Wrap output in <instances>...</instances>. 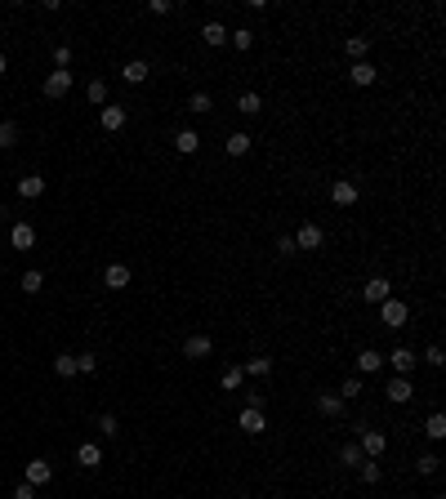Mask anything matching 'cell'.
<instances>
[{"mask_svg": "<svg viewBox=\"0 0 446 499\" xmlns=\"http://www.w3.org/2000/svg\"><path fill=\"white\" fill-rule=\"evenodd\" d=\"M357 446H361L366 459H379L384 450H389V437H384L379 428H366V423H361V428H357Z\"/></svg>", "mask_w": 446, "mask_h": 499, "instance_id": "1", "label": "cell"}, {"mask_svg": "<svg viewBox=\"0 0 446 499\" xmlns=\"http://www.w3.org/2000/svg\"><path fill=\"white\" fill-rule=\"evenodd\" d=\"M379 321L389 325V330H402V325L411 321V308H406L402 299H384V303H379Z\"/></svg>", "mask_w": 446, "mask_h": 499, "instance_id": "2", "label": "cell"}, {"mask_svg": "<svg viewBox=\"0 0 446 499\" xmlns=\"http://www.w3.org/2000/svg\"><path fill=\"white\" fill-rule=\"evenodd\" d=\"M384 361H389V366H393L397 374H406V379H411V370L419 366V352L402 344V348H393V352H389V357H384Z\"/></svg>", "mask_w": 446, "mask_h": 499, "instance_id": "3", "label": "cell"}, {"mask_svg": "<svg viewBox=\"0 0 446 499\" xmlns=\"http://www.w3.org/2000/svg\"><path fill=\"white\" fill-rule=\"evenodd\" d=\"M357 197H361V192H357V183H353V178H335V183H330V201L340 205V210H353V205H357Z\"/></svg>", "mask_w": 446, "mask_h": 499, "instance_id": "4", "label": "cell"}, {"mask_svg": "<svg viewBox=\"0 0 446 499\" xmlns=\"http://www.w3.org/2000/svg\"><path fill=\"white\" fill-rule=\"evenodd\" d=\"M361 299L379 308L384 299H393V281H389V276H366V286H361Z\"/></svg>", "mask_w": 446, "mask_h": 499, "instance_id": "5", "label": "cell"}, {"mask_svg": "<svg viewBox=\"0 0 446 499\" xmlns=\"http://www.w3.org/2000/svg\"><path fill=\"white\" fill-rule=\"evenodd\" d=\"M384 397H389L393 406H406V401L415 397V388H411V379H406V374H393V379L384 384Z\"/></svg>", "mask_w": 446, "mask_h": 499, "instance_id": "6", "label": "cell"}, {"mask_svg": "<svg viewBox=\"0 0 446 499\" xmlns=\"http://www.w3.org/2000/svg\"><path fill=\"white\" fill-rule=\"evenodd\" d=\"M237 428L246 433V437H259V433H268V415H263V410H246V406H241Z\"/></svg>", "mask_w": 446, "mask_h": 499, "instance_id": "7", "label": "cell"}, {"mask_svg": "<svg viewBox=\"0 0 446 499\" xmlns=\"http://www.w3.org/2000/svg\"><path fill=\"white\" fill-rule=\"evenodd\" d=\"M326 246V232H321L317 223H299V232H295V250H321Z\"/></svg>", "mask_w": 446, "mask_h": 499, "instance_id": "8", "label": "cell"}, {"mask_svg": "<svg viewBox=\"0 0 446 499\" xmlns=\"http://www.w3.org/2000/svg\"><path fill=\"white\" fill-rule=\"evenodd\" d=\"M210 352H214V339H210V335H188V339H183V357H188V361H206Z\"/></svg>", "mask_w": 446, "mask_h": 499, "instance_id": "9", "label": "cell"}, {"mask_svg": "<svg viewBox=\"0 0 446 499\" xmlns=\"http://www.w3.org/2000/svg\"><path fill=\"white\" fill-rule=\"evenodd\" d=\"M41 90H45V99H67V90H71V71H50V76H45V85H41Z\"/></svg>", "mask_w": 446, "mask_h": 499, "instance_id": "10", "label": "cell"}, {"mask_svg": "<svg viewBox=\"0 0 446 499\" xmlns=\"http://www.w3.org/2000/svg\"><path fill=\"white\" fill-rule=\"evenodd\" d=\"M125 120H130V112H125V107H116V103H107V107H99V125H103L107 134L125 129Z\"/></svg>", "mask_w": 446, "mask_h": 499, "instance_id": "11", "label": "cell"}, {"mask_svg": "<svg viewBox=\"0 0 446 499\" xmlns=\"http://www.w3.org/2000/svg\"><path fill=\"white\" fill-rule=\"evenodd\" d=\"M130 281H134V272H130L125 263H107V267H103V286H107V290H125Z\"/></svg>", "mask_w": 446, "mask_h": 499, "instance_id": "12", "label": "cell"}, {"mask_svg": "<svg viewBox=\"0 0 446 499\" xmlns=\"http://www.w3.org/2000/svg\"><path fill=\"white\" fill-rule=\"evenodd\" d=\"M348 80L366 90V85H375V80H379V67L370 63V58H366V63H348Z\"/></svg>", "mask_w": 446, "mask_h": 499, "instance_id": "13", "label": "cell"}, {"mask_svg": "<svg viewBox=\"0 0 446 499\" xmlns=\"http://www.w3.org/2000/svg\"><path fill=\"white\" fill-rule=\"evenodd\" d=\"M50 477H54V468H50V459H32L27 464V486H36V491H41V486H50Z\"/></svg>", "mask_w": 446, "mask_h": 499, "instance_id": "14", "label": "cell"}, {"mask_svg": "<svg viewBox=\"0 0 446 499\" xmlns=\"http://www.w3.org/2000/svg\"><path fill=\"white\" fill-rule=\"evenodd\" d=\"M344 406H348V401H344L340 393H321V397H317V415H326V419H340Z\"/></svg>", "mask_w": 446, "mask_h": 499, "instance_id": "15", "label": "cell"}, {"mask_svg": "<svg viewBox=\"0 0 446 499\" xmlns=\"http://www.w3.org/2000/svg\"><path fill=\"white\" fill-rule=\"evenodd\" d=\"M76 464H81V468H99V464H103V446H99V442H81V446H76Z\"/></svg>", "mask_w": 446, "mask_h": 499, "instance_id": "16", "label": "cell"}, {"mask_svg": "<svg viewBox=\"0 0 446 499\" xmlns=\"http://www.w3.org/2000/svg\"><path fill=\"white\" fill-rule=\"evenodd\" d=\"M9 246H14V250H32L36 246V227L32 223H14V227H9Z\"/></svg>", "mask_w": 446, "mask_h": 499, "instance_id": "17", "label": "cell"}, {"mask_svg": "<svg viewBox=\"0 0 446 499\" xmlns=\"http://www.w3.org/2000/svg\"><path fill=\"white\" fill-rule=\"evenodd\" d=\"M366 54H370L366 36H348V41H344V58H348V63H366Z\"/></svg>", "mask_w": 446, "mask_h": 499, "instance_id": "18", "label": "cell"}, {"mask_svg": "<svg viewBox=\"0 0 446 499\" xmlns=\"http://www.w3.org/2000/svg\"><path fill=\"white\" fill-rule=\"evenodd\" d=\"M357 370H361V374L384 370V352H379V348H361V352H357Z\"/></svg>", "mask_w": 446, "mask_h": 499, "instance_id": "19", "label": "cell"}, {"mask_svg": "<svg viewBox=\"0 0 446 499\" xmlns=\"http://www.w3.org/2000/svg\"><path fill=\"white\" fill-rule=\"evenodd\" d=\"M250 148H255V139H250L246 129H237V134H228V143H223V152L228 156H246Z\"/></svg>", "mask_w": 446, "mask_h": 499, "instance_id": "20", "label": "cell"}, {"mask_svg": "<svg viewBox=\"0 0 446 499\" xmlns=\"http://www.w3.org/2000/svg\"><path fill=\"white\" fill-rule=\"evenodd\" d=\"M197 148H201V134H197V129H179V134H174V152H179V156H192Z\"/></svg>", "mask_w": 446, "mask_h": 499, "instance_id": "21", "label": "cell"}, {"mask_svg": "<svg viewBox=\"0 0 446 499\" xmlns=\"http://www.w3.org/2000/svg\"><path fill=\"white\" fill-rule=\"evenodd\" d=\"M18 197H22V201H36V197H45V178H41V174H27V178H18Z\"/></svg>", "mask_w": 446, "mask_h": 499, "instance_id": "22", "label": "cell"}, {"mask_svg": "<svg viewBox=\"0 0 446 499\" xmlns=\"http://www.w3.org/2000/svg\"><path fill=\"white\" fill-rule=\"evenodd\" d=\"M148 71H152V67L143 63V58H130V63L120 67V76H125L130 85H143V80H148Z\"/></svg>", "mask_w": 446, "mask_h": 499, "instance_id": "23", "label": "cell"}, {"mask_svg": "<svg viewBox=\"0 0 446 499\" xmlns=\"http://www.w3.org/2000/svg\"><path fill=\"white\" fill-rule=\"evenodd\" d=\"M424 437H428V442H442V437H446V415H442V410H433V415L424 419Z\"/></svg>", "mask_w": 446, "mask_h": 499, "instance_id": "24", "label": "cell"}, {"mask_svg": "<svg viewBox=\"0 0 446 499\" xmlns=\"http://www.w3.org/2000/svg\"><path fill=\"white\" fill-rule=\"evenodd\" d=\"M237 107H241V116H259L263 112V99L255 90H246V94H237Z\"/></svg>", "mask_w": 446, "mask_h": 499, "instance_id": "25", "label": "cell"}, {"mask_svg": "<svg viewBox=\"0 0 446 499\" xmlns=\"http://www.w3.org/2000/svg\"><path fill=\"white\" fill-rule=\"evenodd\" d=\"M18 120H0V152H9V148H18Z\"/></svg>", "mask_w": 446, "mask_h": 499, "instance_id": "26", "label": "cell"}, {"mask_svg": "<svg viewBox=\"0 0 446 499\" xmlns=\"http://www.w3.org/2000/svg\"><path fill=\"white\" fill-rule=\"evenodd\" d=\"M201 41H206L210 50H214V45H228V27H223V22H206V27H201Z\"/></svg>", "mask_w": 446, "mask_h": 499, "instance_id": "27", "label": "cell"}, {"mask_svg": "<svg viewBox=\"0 0 446 499\" xmlns=\"http://www.w3.org/2000/svg\"><path fill=\"white\" fill-rule=\"evenodd\" d=\"M85 99H90L94 107H107V80H103V76H94V80L85 85Z\"/></svg>", "mask_w": 446, "mask_h": 499, "instance_id": "28", "label": "cell"}, {"mask_svg": "<svg viewBox=\"0 0 446 499\" xmlns=\"http://www.w3.org/2000/svg\"><path fill=\"white\" fill-rule=\"evenodd\" d=\"M228 45H232L237 54H246L250 45H255V31H250V27H237V31H228Z\"/></svg>", "mask_w": 446, "mask_h": 499, "instance_id": "29", "label": "cell"}, {"mask_svg": "<svg viewBox=\"0 0 446 499\" xmlns=\"http://www.w3.org/2000/svg\"><path fill=\"white\" fill-rule=\"evenodd\" d=\"M241 370H246V374H255V379H268V374H272V357H250Z\"/></svg>", "mask_w": 446, "mask_h": 499, "instance_id": "30", "label": "cell"}, {"mask_svg": "<svg viewBox=\"0 0 446 499\" xmlns=\"http://www.w3.org/2000/svg\"><path fill=\"white\" fill-rule=\"evenodd\" d=\"M219 384H223V393H237V388L246 384V370H241V366H228V370L219 374Z\"/></svg>", "mask_w": 446, "mask_h": 499, "instance_id": "31", "label": "cell"}, {"mask_svg": "<svg viewBox=\"0 0 446 499\" xmlns=\"http://www.w3.org/2000/svg\"><path fill=\"white\" fill-rule=\"evenodd\" d=\"M357 472H361V482H366V486H375V482L384 477V468H379V459H361V464H357Z\"/></svg>", "mask_w": 446, "mask_h": 499, "instance_id": "32", "label": "cell"}, {"mask_svg": "<svg viewBox=\"0 0 446 499\" xmlns=\"http://www.w3.org/2000/svg\"><path fill=\"white\" fill-rule=\"evenodd\" d=\"M210 107H214V99H210L206 90H197V94H192V99H188V112H197V116H206Z\"/></svg>", "mask_w": 446, "mask_h": 499, "instance_id": "33", "label": "cell"}, {"mask_svg": "<svg viewBox=\"0 0 446 499\" xmlns=\"http://www.w3.org/2000/svg\"><path fill=\"white\" fill-rule=\"evenodd\" d=\"M54 374H58V379H71V374H76V357H71V352L54 357Z\"/></svg>", "mask_w": 446, "mask_h": 499, "instance_id": "34", "label": "cell"}, {"mask_svg": "<svg viewBox=\"0 0 446 499\" xmlns=\"http://www.w3.org/2000/svg\"><path fill=\"white\" fill-rule=\"evenodd\" d=\"M18 286L27 290V295H41V290H45V272H36V267H32V272H22Z\"/></svg>", "mask_w": 446, "mask_h": 499, "instance_id": "35", "label": "cell"}, {"mask_svg": "<svg viewBox=\"0 0 446 499\" xmlns=\"http://www.w3.org/2000/svg\"><path fill=\"white\" fill-rule=\"evenodd\" d=\"M361 393H366V388H361V374H348L344 388H340V397H344V401H357Z\"/></svg>", "mask_w": 446, "mask_h": 499, "instance_id": "36", "label": "cell"}, {"mask_svg": "<svg viewBox=\"0 0 446 499\" xmlns=\"http://www.w3.org/2000/svg\"><path fill=\"white\" fill-rule=\"evenodd\" d=\"M438 468H442V459H438V455H419V459H415V472H419V477H433Z\"/></svg>", "mask_w": 446, "mask_h": 499, "instance_id": "37", "label": "cell"}, {"mask_svg": "<svg viewBox=\"0 0 446 499\" xmlns=\"http://www.w3.org/2000/svg\"><path fill=\"white\" fill-rule=\"evenodd\" d=\"M361 459H366V455H361V446H357V442H348V446L340 450V464H348V468H357Z\"/></svg>", "mask_w": 446, "mask_h": 499, "instance_id": "38", "label": "cell"}, {"mask_svg": "<svg viewBox=\"0 0 446 499\" xmlns=\"http://www.w3.org/2000/svg\"><path fill=\"white\" fill-rule=\"evenodd\" d=\"M99 370V357L94 352H76V374H94Z\"/></svg>", "mask_w": 446, "mask_h": 499, "instance_id": "39", "label": "cell"}, {"mask_svg": "<svg viewBox=\"0 0 446 499\" xmlns=\"http://www.w3.org/2000/svg\"><path fill=\"white\" fill-rule=\"evenodd\" d=\"M424 361H428L433 370H442V366H446V352H442V344H428V348H424Z\"/></svg>", "mask_w": 446, "mask_h": 499, "instance_id": "40", "label": "cell"}, {"mask_svg": "<svg viewBox=\"0 0 446 499\" xmlns=\"http://www.w3.org/2000/svg\"><path fill=\"white\" fill-rule=\"evenodd\" d=\"M99 433H103V437H116V433H120V423H116L112 410H103V415H99Z\"/></svg>", "mask_w": 446, "mask_h": 499, "instance_id": "41", "label": "cell"}, {"mask_svg": "<svg viewBox=\"0 0 446 499\" xmlns=\"http://www.w3.org/2000/svg\"><path fill=\"white\" fill-rule=\"evenodd\" d=\"M54 67H58V71L71 67V45H54Z\"/></svg>", "mask_w": 446, "mask_h": 499, "instance_id": "42", "label": "cell"}, {"mask_svg": "<svg viewBox=\"0 0 446 499\" xmlns=\"http://www.w3.org/2000/svg\"><path fill=\"white\" fill-rule=\"evenodd\" d=\"M246 410H268V393H246Z\"/></svg>", "mask_w": 446, "mask_h": 499, "instance_id": "43", "label": "cell"}, {"mask_svg": "<svg viewBox=\"0 0 446 499\" xmlns=\"http://www.w3.org/2000/svg\"><path fill=\"white\" fill-rule=\"evenodd\" d=\"M148 9H152V14H156V18H165V14H174V0H152V5H148Z\"/></svg>", "mask_w": 446, "mask_h": 499, "instance_id": "44", "label": "cell"}, {"mask_svg": "<svg viewBox=\"0 0 446 499\" xmlns=\"http://www.w3.org/2000/svg\"><path fill=\"white\" fill-rule=\"evenodd\" d=\"M277 254H286V259L299 254V250H295V237H277Z\"/></svg>", "mask_w": 446, "mask_h": 499, "instance_id": "45", "label": "cell"}, {"mask_svg": "<svg viewBox=\"0 0 446 499\" xmlns=\"http://www.w3.org/2000/svg\"><path fill=\"white\" fill-rule=\"evenodd\" d=\"M14 499H36V486H27V482H18V486H14Z\"/></svg>", "mask_w": 446, "mask_h": 499, "instance_id": "46", "label": "cell"}, {"mask_svg": "<svg viewBox=\"0 0 446 499\" xmlns=\"http://www.w3.org/2000/svg\"><path fill=\"white\" fill-rule=\"evenodd\" d=\"M5 71H9V58H5V50H0V76H5Z\"/></svg>", "mask_w": 446, "mask_h": 499, "instance_id": "47", "label": "cell"}, {"mask_svg": "<svg viewBox=\"0 0 446 499\" xmlns=\"http://www.w3.org/2000/svg\"><path fill=\"white\" fill-rule=\"evenodd\" d=\"M5 214H9V210H5V205H0V223H5Z\"/></svg>", "mask_w": 446, "mask_h": 499, "instance_id": "48", "label": "cell"}, {"mask_svg": "<svg viewBox=\"0 0 446 499\" xmlns=\"http://www.w3.org/2000/svg\"><path fill=\"white\" fill-rule=\"evenodd\" d=\"M433 499H446V495H433Z\"/></svg>", "mask_w": 446, "mask_h": 499, "instance_id": "49", "label": "cell"}, {"mask_svg": "<svg viewBox=\"0 0 446 499\" xmlns=\"http://www.w3.org/2000/svg\"><path fill=\"white\" fill-rule=\"evenodd\" d=\"M277 499H281V495H277Z\"/></svg>", "mask_w": 446, "mask_h": 499, "instance_id": "50", "label": "cell"}]
</instances>
